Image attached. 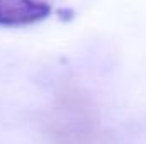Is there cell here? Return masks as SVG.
Returning a JSON list of instances; mask_svg holds the SVG:
<instances>
[{"instance_id":"1","label":"cell","mask_w":146,"mask_h":144,"mask_svg":"<svg viewBox=\"0 0 146 144\" xmlns=\"http://www.w3.org/2000/svg\"><path fill=\"white\" fill-rule=\"evenodd\" d=\"M51 12V5L44 0H0V27L36 26Z\"/></svg>"}]
</instances>
